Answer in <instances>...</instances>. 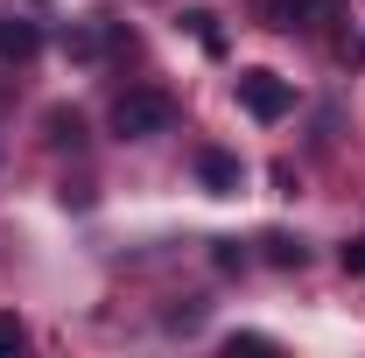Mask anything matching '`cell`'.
Instances as JSON below:
<instances>
[{"instance_id":"obj_7","label":"cell","mask_w":365,"mask_h":358,"mask_svg":"<svg viewBox=\"0 0 365 358\" xmlns=\"http://www.w3.org/2000/svg\"><path fill=\"white\" fill-rule=\"evenodd\" d=\"M182 21H190V29H197V43L211 49V56H218V49H225V36H218V14H204V7H190V14H182Z\"/></svg>"},{"instance_id":"obj_1","label":"cell","mask_w":365,"mask_h":358,"mask_svg":"<svg viewBox=\"0 0 365 358\" xmlns=\"http://www.w3.org/2000/svg\"><path fill=\"white\" fill-rule=\"evenodd\" d=\"M176 127V98L169 91H127L113 106V134L120 140H148V134H169Z\"/></svg>"},{"instance_id":"obj_5","label":"cell","mask_w":365,"mask_h":358,"mask_svg":"<svg viewBox=\"0 0 365 358\" xmlns=\"http://www.w3.org/2000/svg\"><path fill=\"white\" fill-rule=\"evenodd\" d=\"M330 7H337V0H267V14L281 29H288V21H309V14H330Z\"/></svg>"},{"instance_id":"obj_2","label":"cell","mask_w":365,"mask_h":358,"mask_svg":"<svg viewBox=\"0 0 365 358\" xmlns=\"http://www.w3.org/2000/svg\"><path fill=\"white\" fill-rule=\"evenodd\" d=\"M239 106H246L253 120H281V113L295 106V85H288L281 71H239Z\"/></svg>"},{"instance_id":"obj_6","label":"cell","mask_w":365,"mask_h":358,"mask_svg":"<svg viewBox=\"0 0 365 358\" xmlns=\"http://www.w3.org/2000/svg\"><path fill=\"white\" fill-rule=\"evenodd\" d=\"M43 127H49V140H56V148H78V140H85V120H78V113H63V106L49 113Z\"/></svg>"},{"instance_id":"obj_3","label":"cell","mask_w":365,"mask_h":358,"mask_svg":"<svg viewBox=\"0 0 365 358\" xmlns=\"http://www.w3.org/2000/svg\"><path fill=\"white\" fill-rule=\"evenodd\" d=\"M36 49H43V29H36V21H21V14H0V56H7V63H29Z\"/></svg>"},{"instance_id":"obj_9","label":"cell","mask_w":365,"mask_h":358,"mask_svg":"<svg viewBox=\"0 0 365 358\" xmlns=\"http://www.w3.org/2000/svg\"><path fill=\"white\" fill-rule=\"evenodd\" d=\"M225 352H232V358H239V352H274V337H260V330H232Z\"/></svg>"},{"instance_id":"obj_11","label":"cell","mask_w":365,"mask_h":358,"mask_svg":"<svg viewBox=\"0 0 365 358\" xmlns=\"http://www.w3.org/2000/svg\"><path fill=\"white\" fill-rule=\"evenodd\" d=\"M7 352H21V316L14 310H0V358Z\"/></svg>"},{"instance_id":"obj_10","label":"cell","mask_w":365,"mask_h":358,"mask_svg":"<svg viewBox=\"0 0 365 358\" xmlns=\"http://www.w3.org/2000/svg\"><path fill=\"white\" fill-rule=\"evenodd\" d=\"M337 260H344V274H365V232H351V239L337 246Z\"/></svg>"},{"instance_id":"obj_8","label":"cell","mask_w":365,"mask_h":358,"mask_svg":"<svg viewBox=\"0 0 365 358\" xmlns=\"http://www.w3.org/2000/svg\"><path fill=\"white\" fill-rule=\"evenodd\" d=\"M267 260H274V267H302V246H295V239H281V232H274V239H267Z\"/></svg>"},{"instance_id":"obj_4","label":"cell","mask_w":365,"mask_h":358,"mask_svg":"<svg viewBox=\"0 0 365 358\" xmlns=\"http://www.w3.org/2000/svg\"><path fill=\"white\" fill-rule=\"evenodd\" d=\"M197 176H204V190H211V197H232V190H239V155L204 148V155H197Z\"/></svg>"}]
</instances>
